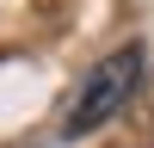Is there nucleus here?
Wrapping results in <instances>:
<instances>
[{
    "label": "nucleus",
    "mask_w": 154,
    "mask_h": 148,
    "mask_svg": "<svg viewBox=\"0 0 154 148\" xmlns=\"http://www.w3.org/2000/svg\"><path fill=\"white\" fill-rule=\"evenodd\" d=\"M136 80H142V43L111 49V56L99 62L86 80H80V93H74V105H68V123H62V136H68V142H80V136L105 130V123L117 117L123 105H130Z\"/></svg>",
    "instance_id": "nucleus-1"
}]
</instances>
